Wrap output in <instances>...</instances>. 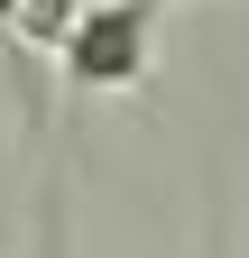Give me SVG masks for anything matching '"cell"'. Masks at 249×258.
I'll list each match as a JSON object with an SVG mask.
<instances>
[{"label": "cell", "instance_id": "6da1fadb", "mask_svg": "<svg viewBox=\"0 0 249 258\" xmlns=\"http://www.w3.org/2000/svg\"><path fill=\"white\" fill-rule=\"evenodd\" d=\"M157 19H166V0H102V10L74 19V37L55 55H65V74L83 92H130L148 74V55H157Z\"/></svg>", "mask_w": 249, "mask_h": 258}, {"label": "cell", "instance_id": "7a4b0ae2", "mask_svg": "<svg viewBox=\"0 0 249 258\" xmlns=\"http://www.w3.org/2000/svg\"><path fill=\"white\" fill-rule=\"evenodd\" d=\"M74 0H19V19H10V37H28V46H65L74 37Z\"/></svg>", "mask_w": 249, "mask_h": 258}, {"label": "cell", "instance_id": "3957f363", "mask_svg": "<svg viewBox=\"0 0 249 258\" xmlns=\"http://www.w3.org/2000/svg\"><path fill=\"white\" fill-rule=\"evenodd\" d=\"M10 19H19V0H0V28H10Z\"/></svg>", "mask_w": 249, "mask_h": 258}]
</instances>
